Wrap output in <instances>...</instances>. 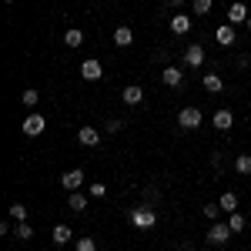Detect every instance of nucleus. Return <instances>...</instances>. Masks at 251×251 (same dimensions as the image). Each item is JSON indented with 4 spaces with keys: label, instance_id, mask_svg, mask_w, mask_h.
<instances>
[{
    "label": "nucleus",
    "instance_id": "nucleus-1",
    "mask_svg": "<svg viewBox=\"0 0 251 251\" xmlns=\"http://www.w3.org/2000/svg\"><path fill=\"white\" fill-rule=\"evenodd\" d=\"M131 225H134V228H154L157 211L154 208H134V211H131Z\"/></svg>",
    "mask_w": 251,
    "mask_h": 251
},
{
    "label": "nucleus",
    "instance_id": "nucleus-2",
    "mask_svg": "<svg viewBox=\"0 0 251 251\" xmlns=\"http://www.w3.org/2000/svg\"><path fill=\"white\" fill-rule=\"evenodd\" d=\"M177 127H181V131H194V127H201V111H198V107H181V114H177Z\"/></svg>",
    "mask_w": 251,
    "mask_h": 251
},
{
    "label": "nucleus",
    "instance_id": "nucleus-3",
    "mask_svg": "<svg viewBox=\"0 0 251 251\" xmlns=\"http://www.w3.org/2000/svg\"><path fill=\"white\" fill-rule=\"evenodd\" d=\"M231 234H234V231L228 228V221H214L211 228H208V241H211V245H225Z\"/></svg>",
    "mask_w": 251,
    "mask_h": 251
},
{
    "label": "nucleus",
    "instance_id": "nucleus-4",
    "mask_svg": "<svg viewBox=\"0 0 251 251\" xmlns=\"http://www.w3.org/2000/svg\"><path fill=\"white\" fill-rule=\"evenodd\" d=\"M44 127H47V117H44V114H30L24 124H20V131H24L27 137H37Z\"/></svg>",
    "mask_w": 251,
    "mask_h": 251
},
{
    "label": "nucleus",
    "instance_id": "nucleus-5",
    "mask_svg": "<svg viewBox=\"0 0 251 251\" xmlns=\"http://www.w3.org/2000/svg\"><path fill=\"white\" fill-rule=\"evenodd\" d=\"M60 184H64V191H67V194L77 191L80 184H84V171H80V168H74V171H64V174H60Z\"/></svg>",
    "mask_w": 251,
    "mask_h": 251
},
{
    "label": "nucleus",
    "instance_id": "nucleus-6",
    "mask_svg": "<svg viewBox=\"0 0 251 251\" xmlns=\"http://www.w3.org/2000/svg\"><path fill=\"white\" fill-rule=\"evenodd\" d=\"M80 77L84 80H100L104 77V67H100V60H84V64H80Z\"/></svg>",
    "mask_w": 251,
    "mask_h": 251
},
{
    "label": "nucleus",
    "instance_id": "nucleus-7",
    "mask_svg": "<svg viewBox=\"0 0 251 251\" xmlns=\"http://www.w3.org/2000/svg\"><path fill=\"white\" fill-rule=\"evenodd\" d=\"M248 17L251 14H248V7H245L241 0H234L231 7H228V24H231V27L234 24H248Z\"/></svg>",
    "mask_w": 251,
    "mask_h": 251
},
{
    "label": "nucleus",
    "instance_id": "nucleus-8",
    "mask_svg": "<svg viewBox=\"0 0 251 251\" xmlns=\"http://www.w3.org/2000/svg\"><path fill=\"white\" fill-rule=\"evenodd\" d=\"M184 64H188V67H201V64H204V47H201V44H191V47L184 50Z\"/></svg>",
    "mask_w": 251,
    "mask_h": 251
},
{
    "label": "nucleus",
    "instance_id": "nucleus-9",
    "mask_svg": "<svg viewBox=\"0 0 251 251\" xmlns=\"http://www.w3.org/2000/svg\"><path fill=\"white\" fill-rule=\"evenodd\" d=\"M77 141L84 144V148H97V144H100V131H97V127H80Z\"/></svg>",
    "mask_w": 251,
    "mask_h": 251
},
{
    "label": "nucleus",
    "instance_id": "nucleus-10",
    "mask_svg": "<svg viewBox=\"0 0 251 251\" xmlns=\"http://www.w3.org/2000/svg\"><path fill=\"white\" fill-rule=\"evenodd\" d=\"M214 40H218L221 47H231V44H234V27H231V24H221V27L214 30Z\"/></svg>",
    "mask_w": 251,
    "mask_h": 251
},
{
    "label": "nucleus",
    "instance_id": "nucleus-11",
    "mask_svg": "<svg viewBox=\"0 0 251 251\" xmlns=\"http://www.w3.org/2000/svg\"><path fill=\"white\" fill-rule=\"evenodd\" d=\"M201 84H204V91H208V94H221V91H225L221 74H204V77H201Z\"/></svg>",
    "mask_w": 251,
    "mask_h": 251
},
{
    "label": "nucleus",
    "instance_id": "nucleus-12",
    "mask_svg": "<svg viewBox=\"0 0 251 251\" xmlns=\"http://www.w3.org/2000/svg\"><path fill=\"white\" fill-rule=\"evenodd\" d=\"M161 80H164L168 87H181V84H184V74H181V67H164Z\"/></svg>",
    "mask_w": 251,
    "mask_h": 251
},
{
    "label": "nucleus",
    "instance_id": "nucleus-13",
    "mask_svg": "<svg viewBox=\"0 0 251 251\" xmlns=\"http://www.w3.org/2000/svg\"><path fill=\"white\" fill-rule=\"evenodd\" d=\"M141 100H144V91H141L137 84H127V87H124V104H127V107H137Z\"/></svg>",
    "mask_w": 251,
    "mask_h": 251
},
{
    "label": "nucleus",
    "instance_id": "nucleus-14",
    "mask_svg": "<svg viewBox=\"0 0 251 251\" xmlns=\"http://www.w3.org/2000/svg\"><path fill=\"white\" fill-rule=\"evenodd\" d=\"M171 30L174 34H188V30H191V17H188V14H174L171 17Z\"/></svg>",
    "mask_w": 251,
    "mask_h": 251
},
{
    "label": "nucleus",
    "instance_id": "nucleus-15",
    "mask_svg": "<svg viewBox=\"0 0 251 251\" xmlns=\"http://www.w3.org/2000/svg\"><path fill=\"white\" fill-rule=\"evenodd\" d=\"M114 44L117 47H131V44H134V30H131V27H117L114 30Z\"/></svg>",
    "mask_w": 251,
    "mask_h": 251
},
{
    "label": "nucleus",
    "instance_id": "nucleus-16",
    "mask_svg": "<svg viewBox=\"0 0 251 251\" xmlns=\"http://www.w3.org/2000/svg\"><path fill=\"white\" fill-rule=\"evenodd\" d=\"M211 124L218 127V131H228V127L234 124V114H231V111H218V114L211 117Z\"/></svg>",
    "mask_w": 251,
    "mask_h": 251
},
{
    "label": "nucleus",
    "instance_id": "nucleus-17",
    "mask_svg": "<svg viewBox=\"0 0 251 251\" xmlns=\"http://www.w3.org/2000/svg\"><path fill=\"white\" fill-rule=\"evenodd\" d=\"M50 238H54L57 245H67V241L74 238V231H71L67 225H54V231H50Z\"/></svg>",
    "mask_w": 251,
    "mask_h": 251
},
{
    "label": "nucleus",
    "instance_id": "nucleus-18",
    "mask_svg": "<svg viewBox=\"0 0 251 251\" xmlns=\"http://www.w3.org/2000/svg\"><path fill=\"white\" fill-rule=\"evenodd\" d=\"M218 204H221V211H228V214H231V211H238V194H234V191H225Z\"/></svg>",
    "mask_w": 251,
    "mask_h": 251
},
{
    "label": "nucleus",
    "instance_id": "nucleus-19",
    "mask_svg": "<svg viewBox=\"0 0 251 251\" xmlns=\"http://www.w3.org/2000/svg\"><path fill=\"white\" fill-rule=\"evenodd\" d=\"M67 208H71V211H84V208H87V198H84L80 191H71V198H67Z\"/></svg>",
    "mask_w": 251,
    "mask_h": 251
},
{
    "label": "nucleus",
    "instance_id": "nucleus-20",
    "mask_svg": "<svg viewBox=\"0 0 251 251\" xmlns=\"http://www.w3.org/2000/svg\"><path fill=\"white\" fill-rule=\"evenodd\" d=\"M245 225H248V221H245V214H238V211L228 214V228H231L234 234H241V231H245Z\"/></svg>",
    "mask_w": 251,
    "mask_h": 251
},
{
    "label": "nucleus",
    "instance_id": "nucleus-21",
    "mask_svg": "<svg viewBox=\"0 0 251 251\" xmlns=\"http://www.w3.org/2000/svg\"><path fill=\"white\" fill-rule=\"evenodd\" d=\"M64 44H67V47H80V44H84V30H77V27H71V30L64 34Z\"/></svg>",
    "mask_w": 251,
    "mask_h": 251
},
{
    "label": "nucleus",
    "instance_id": "nucleus-22",
    "mask_svg": "<svg viewBox=\"0 0 251 251\" xmlns=\"http://www.w3.org/2000/svg\"><path fill=\"white\" fill-rule=\"evenodd\" d=\"M14 238H20V241H30V238H34V228H30L27 221H17V228H14Z\"/></svg>",
    "mask_w": 251,
    "mask_h": 251
},
{
    "label": "nucleus",
    "instance_id": "nucleus-23",
    "mask_svg": "<svg viewBox=\"0 0 251 251\" xmlns=\"http://www.w3.org/2000/svg\"><path fill=\"white\" fill-rule=\"evenodd\" d=\"M214 0H191V10L198 14V17H204V14H211Z\"/></svg>",
    "mask_w": 251,
    "mask_h": 251
},
{
    "label": "nucleus",
    "instance_id": "nucleus-24",
    "mask_svg": "<svg viewBox=\"0 0 251 251\" xmlns=\"http://www.w3.org/2000/svg\"><path fill=\"white\" fill-rule=\"evenodd\" d=\"M234 171L238 174H251V154H238L234 157Z\"/></svg>",
    "mask_w": 251,
    "mask_h": 251
},
{
    "label": "nucleus",
    "instance_id": "nucleus-25",
    "mask_svg": "<svg viewBox=\"0 0 251 251\" xmlns=\"http://www.w3.org/2000/svg\"><path fill=\"white\" fill-rule=\"evenodd\" d=\"M40 100V94L37 91H34V87H30V91H24V94H20V104H24V107H34V104H37Z\"/></svg>",
    "mask_w": 251,
    "mask_h": 251
},
{
    "label": "nucleus",
    "instance_id": "nucleus-26",
    "mask_svg": "<svg viewBox=\"0 0 251 251\" xmlns=\"http://www.w3.org/2000/svg\"><path fill=\"white\" fill-rule=\"evenodd\" d=\"M10 218H14V221H27V208H24V204H10Z\"/></svg>",
    "mask_w": 251,
    "mask_h": 251
},
{
    "label": "nucleus",
    "instance_id": "nucleus-27",
    "mask_svg": "<svg viewBox=\"0 0 251 251\" xmlns=\"http://www.w3.org/2000/svg\"><path fill=\"white\" fill-rule=\"evenodd\" d=\"M77 251H97V241H94V238H80Z\"/></svg>",
    "mask_w": 251,
    "mask_h": 251
},
{
    "label": "nucleus",
    "instance_id": "nucleus-28",
    "mask_svg": "<svg viewBox=\"0 0 251 251\" xmlns=\"http://www.w3.org/2000/svg\"><path fill=\"white\" fill-rule=\"evenodd\" d=\"M91 194H94V198H104V194H107V184H104V181H94V184H91Z\"/></svg>",
    "mask_w": 251,
    "mask_h": 251
},
{
    "label": "nucleus",
    "instance_id": "nucleus-29",
    "mask_svg": "<svg viewBox=\"0 0 251 251\" xmlns=\"http://www.w3.org/2000/svg\"><path fill=\"white\" fill-rule=\"evenodd\" d=\"M121 127H124V124H121V121H107V124H104V131H107V134H117V131H121Z\"/></svg>",
    "mask_w": 251,
    "mask_h": 251
},
{
    "label": "nucleus",
    "instance_id": "nucleus-30",
    "mask_svg": "<svg viewBox=\"0 0 251 251\" xmlns=\"http://www.w3.org/2000/svg\"><path fill=\"white\" fill-rule=\"evenodd\" d=\"M218 211H221V204H208V208H204V218H211V221H214Z\"/></svg>",
    "mask_w": 251,
    "mask_h": 251
},
{
    "label": "nucleus",
    "instance_id": "nucleus-31",
    "mask_svg": "<svg viewBox=\"0 0 251 251\" xmlns=\"http://www.w3.org/2000/svg\"><path fill=\"white\" fill-rule=\"evenodd\" d=\"M181 3H184V0H168V7H181Z\"/></svg>",
    "mask_w": 251,
    "mask_h": 251
},
{
    "label": "nucleus",
    "instance_id": "nucleus-32",
    "mask_svg": "<svg viewBox=\"0 0 251 251\" xmlns=\"http://www.w3.org/2000/svg\"><path fill=\"white\" fill-rule=\"evenodd\" d=\"M245 27H248V30H251V17H248V24H245Z\"/></svg>",
    "mask_w": 251,
    "mask_h": 251
},
{
    "label": "nucleus",
    "instance_id": "nucleus-33",
    "mask_svg": "<svg viewBox=\"0 0 251 251\" xmlns=\"http://www.w3.org/2000/svg\"><path fill=\"white\" fill-rule=\"evenodd\" d=\"M7 3H17V0H7Z\"/></svg>",
    "mask_w": 251,
    "mask_h": 251
}]
</instances>
